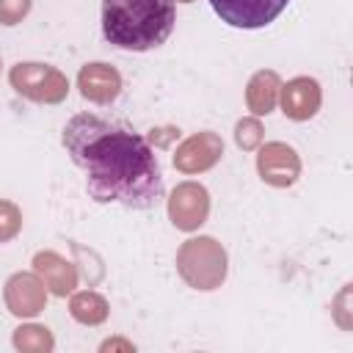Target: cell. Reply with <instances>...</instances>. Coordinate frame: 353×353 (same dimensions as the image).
<instances>
[{"label": "cell", "mask_w": 353, "mask_h": 353, "mask_svg": "<svg viewBox=\"0 0 353 353\" xmlns=\"http://www.w3.org/2000/svg\"><path fill=\"white\" fill-rule=\"evenodd\" d=\"M63 146L85 171V188L94 201L149 210L163 199L157 154L138 132L94 113H77L63 127Z\"/></svg>", "instance_id": "6da1fadb"}, {"label": "cell", "mask_w": 353, "mask_h": 353, "mask_svg": "<svg viewBox=\"0 0 353 353\" xmlns=\"http://www.w3.org/2000/svg\"><path fill=\"white\" fill-rule=\"evenodd\" d=\"M171 30L174 0H102V33L119 50H154Z\"/></svg>", "instance_id": "7a4b0ae2"}, {"label": "cell", "mask_w": 353, "mask_h": 353, "mask_svg": "<svg viewBox=\"0 0 353 353\" xmlns=\"http://www.w3.org/2000/svg\"><path fill=\"white\" fill-rule=\"evenodd\" d=\"M176 270L193 290H215L226 279V251L212 237H190L176 251Z\"/></svg>", "instance_id": "3957f363"}, {"label": "cell", "mask_w": 353, "mask_h": 353, "mask_svg": "<svg viewBox=\"0 0 353 353\" xmlns=\"http://www.w3.org/2000/svg\"><path fill=\"white\" fill-rule=\"evenodd\" d=\"M8 80L19 97H25L30 102H41V105H58L69 94L66 74L50 63H39V61H19L17 66H11Z\"/></svg>", "instance_id": "277c9868"}, {"label": "cell", "mask_w": 353, "mask_h": 353, "mask_svg": "<svg viewBox=\"0 0 353 353\" xmlns=\"http://www.w3.org/2000/svg\"><path fill=\"white\" fill-rule=\"evenodd\" d=\"M210 3L226 25L254 30L270 25L287 8L290 0H210Z\"/></svg>", "instance_id": "5b68a950"}, {"label": "cell", "mask_w": 353, "mask_h": 353, "mask_svg": "<svg viewBox=\"0 0 353 353\" xmlns=\"http://www.w3.org/2000/svg\"><path fill=\"white\" fill-rule=\"evenodd\" d=\"M210 215V193L199 182H182L174 188L168 199V218L176 229L193 232L199 229Z\"/></svg>", "instance_id": "8992f818"}, {"label": "cell", "mask_w": 353, "mask_h": 353, "mask_svg": "<svg viewBox=\"0 0 353 353\" xmlns=\"http://www.w3.org/2000/svg\"><path fill=\"white\" fill-rule=\"evenodd\" d=\"M256 171H259V176L268 185H273V188H290L301 176V157L295 154L292 146H287L281 141H273V143H265L259 149V154H256Z\"/></svg>", "instance_id": "52a82bcc"}, {"label": "cell", "mask_w": 353, "mask_h": 353, "mask_svg": "<svg viewBox=\"0 0 353 353\" xmlns=\"http://www.w3.org/2000/svg\"><path fill=\"white\" fill-rule=\"evenodd\" d=\"M223 154V141L215 132H196L174 152V168L182 174H199L212 168Z\"/></svg>", "instance_id": "ba28073f"}, {"label": "cell", "mask_w": 353, "mask_h": 353, "mask_svg": "<svg viewBox=\"0 0 353 353\" xmlns=\"http://www.w3.org/2000/svg\"><path fill=\"white\" fill-rule=\"evenodd\" d=\"M47 303V287L39 273H14L6 281V306L17 317H36Z\"/></svg>", "instance_id": "9c48e42d"}, {"label": "cell", "mask_w": 353, "mask_h": 353, "mask_svg": "<svg viewBox=\"0 0 353 353\" xmlns=\"http://www.w3.org/2000/svg\"><path fill=\"white\" fill-rule=\"evenodd\" d=\"M281 97V110L292 121H306L320 110L323 91L314 77H292L287 85L279 88Z\"/></svg>", "instance_id": "30bf717a"}, {"label": "cell", "mask_w": 353, "mask_h": 353, "mask_svg": "<svg viewBox=\"0 0 353 353\" xmlns=\"http://www.w3.org/2000/svg\"><path fill=\"white\" fill-rule=\"evenodd\" d=\"M77 88L83 99L97 102V105H110L121 94V74L110 63H85L77 74Z\"/></svg>", "instance_id": "8fae6325"}, {"label": "cell", "mask_w": 353, "mask_h": 353, "mask_svg": "<svg viewBox=\"0 0 353 353\" xmlns=\"http://www.w3.org/2000/svg\"><path fill=\"white\" fill-rule=\"evenodd\" d=\"M33 270L39 273V279L44 281V287L52 295L63 298V295L74 292V287H77V268L55 251H39L33 256Z\"/></svg>", "instance_id": "7c38bea8"}, {"label": "cell", "mask_w": 353, "mask_h": 353, "mask_svg": "<svg viewBox=\"0 0 353 353\" xmlns=\"http://www.w3.org/2000/svg\"><path fill=\"white\" fill-rule=\"evenodd\" d=\"M279 88H281V80H279V74L273 69L256 72L248 80V88H245L248 110L254 116H268L276 108V102H279Z\"/></svg>", "instance_id": "4fadbf2b"}, {"label": "cell", "mask_w": 353, "mask_h": 353, "mask_svg": "<svg viewBox=\"0 0 353 353\" xmlns=\"http://www.w3.org/2000/svg\"><path fill=\"white\" fill-rule=\"evenodd\" d=\"M69 312L77 323L83 325H99L105 323L108 317V301L99 295V292H91V290H83V292H74L72 301H69Z\"/></svg>", "instance_id": "5bb4252c"}, {"label": "cell", "mask_w": 353, "mask_h": 353, "mask_svg": "<svg viewBox=\"0 0 353 353\" xmlns=\"http://www.w3.org/2000/svg\"><path fill=\"white\" fill-rule=\"evenodd\" d=\"M52 334L44 325H19L14 331V347L17 350H30V353H44L52 350Z\"/></svg>", "instance_id": "9a60e30c"}, {"label": "cell", "mask_w": 353, "mask_h": 353, "mask_svg": "<svg viewBox=\"0 0 353 353\" xmlns=\"http://www.w3.org/2000/svg\"><path fill=\"white\" fill-rule=\"evenodd\" d=\"M262 132L265 130H262L259 119H240L237 127H234V141H237V146L243 152H251V149H256L262 143Z\"/></svg>", "instance_id": "2e32d148"}, {"label": "cell", "mask_w": 353, "mask_h": 353, "mask_svg": "<svg viewBox=\"0 0 353 353\" xmlns=\"http://www.w3.org/2000/svg\"><path fill=\"white\" fill-rule=\"evenodd\" d=\"M22 229V212L17 204L0 199V243H8Z\"/></svg>", "instance_id": "e0dca14e"}, {"label": "cell", "mask_w": 353, "mask_h": 353, "mask_svg": "<svg viewBox=\"0 0 353 353\" xmlns=\"http://www.w3.org/2000/svg\"><path fill=\"white\" fill-rule=\"evenodd\" d=\"M30 6L33 0H0V25H19Z\"/></svg>", "instance_id": "ac0fdd59"}, {"label": "cell", "mask_w": 353, "mask_h": 353, "mask_svg": "<svg viewBox=\"0 0 353 353\" xmlns=\"http://www.w3.org/2000/svg\"><path fill=\"white\" fill-rule=\"evenodd\" d=\"M113 347H124V350H132V345H130V342H121V339H113V342H105V345H102V350H113Z\"/></svg>", "instance_id": "d6986e66"}, {"label": "cell", "mask_w": 353, "mask_h": 353, "mask_svg": "<svg viewBox=\"0 0 353 353\" xmlns=\"http://www.w3.org/2000/svg\"><path fill=\"white\" fill-rule=\"evenodd\" d=\"M179 3H193V0H179Z\"/></svg>", "instance_id": "ffe728a7"}]
</instances>
